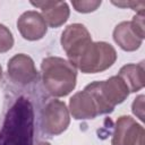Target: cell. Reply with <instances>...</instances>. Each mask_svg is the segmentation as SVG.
I'll list each match as a JSON object with an SVG mask.
<instances>
[{
  "label": "cell",
  "mask_w": 145,
  "mask_h": 145,
  "mask_svg": "<svg viewBox=\"0 0 145 145\" xmlns=\"http://www.w3.org/2000/svg\"><path fill=\"white\" fill-rule=\"evenodd\" d=\"M17 28L23 39L27 41L41 40L48 32V25L42 15L35 10L23 12L17 20Z\"/></svg>",
  "instance_id": "9c48e42d"
},
{
  "label": "cell",
  "mask_w": 145,
  "mask_h": 145,
  "mask_svg": "<svg viewBox=\"0 0 145 145\" xmlns=\"http://www.w3.org/2000/svg\"><path fill=\"white\" fill-rule=\"evenodd\" d=\"M118 76L126 83L130 93L140 91L145 85V69L144 62L127 63L122 66L118 72Z\"/></svg>",
  "instance_id": "4fadbf2b"
},
{
  "label": "cell",
  "mask_w": 145,
  "mask_h": 145,
  "mask_svg": "<svg viewBox=\"0 0 145 145\" xmlns=\"http://www.w3.org/2000/svg\"><path fill=\"white\" fill-rule=\"evenodd\" d=\"M93 97L99 116L108 114L114 110V106L121 104L130 94L126 83L117 75L105 80H95L85 86Z\"/></svg>",
  "instance_id": "277c9868"
},
{
  "label": "cell",
  "mask_w": 145,
  "mask_h": 145,
  "mask_svg": "<svg viewBox=\"0 0 145 145\" xmlns=\"http://www.w3.org/2000/svg\"><path fill=\"white\" fill-rule=\"evenodd\" d=\"M112 37L116 44H118L120 49L127 52L138 50L143 43V39H140L138 34L133 29L130 22L119 23L113 29Z\"/></svg>",
  "instance_id": "7c38bea8"
},
{
  "label": "cell",
  "mask_w": 145,
  "mask_h": 145,
  "mask_svg": "<svg viewBox=\"0 0 145 145\" xmlns=\"http://www.w3.org/2000/svg\"><path fill=\"white\" fill-rule=\"evenodd\" d=\"M1 78H2V67L0 65V80H1Z\"/></svg>",
  "instance_id": "ffe728a7"
},
{
  "label": "cell",
  "mask_w": 145,
  "mask_h": 145,
  "mask_svg": "<svg viewBox=\"0 0 145 145\" xmlns=\"http://www.w3.org/2000/svg\"><path fill=\"white\" fill-rule=\"evenodd\" d=\"M36 145H51L49 142H40V143H37Z\"/></svg>",
  "instance_id": "d6986e66"
},
{
  "label": "cell",
  "mask_w": 145,
  "mask_h": 145,
  "mask_svg": "<svg viewBox=\"0 0 145 145\" xmlns=\"http://www.w3.org/2000/svg\"><path fill=\"white\" fill-rule=\"evenodd\" d=\"M101 3H102L101 0H78V1L74 0L71 1L74 9L77 12H82V14H88V12L95 11L101 6Z\"/></svg>",
  "instance_id": "5bb4252c"
},
{
  "label": "cell",
  "mask_w": 145,
  "mask_h": 145,
  "mask_svg": "<svg viewBox=\"0 0 145 145\" xmlns=\"http://www.w3.org/2000/svg\"><path fill=\"white\" fill-rule=\"evenodd\" d=\"M14 45V36L10 29L3 25L0 24V53L8 52Z\"/></svg>",
  "instance_id": "9a60e30c"
},
{
  "label": "cell",
  "mask_w": 145,
  "mask_h": 145,
  "mask_svg": "<svg viewBox=\"0 0 145 145\" xmlns=\"http://www.w3.org/2000/svg\"><path fill=\"white\" fill-rule=\"evenodd\" d=\"M92 41L88 29L79 23L68 25L61 33L60 43L68 59L72 58L86 43Z\"/></svg>",
  "instance_id": "ba28073f"
},
{
  "label": "cell",
  "mask_w": 145,
  "mask_h": 145,
  "mask_svg": "<svg viewBox=\"0 0 145 145\" xmlns=\"http://www.w3.org/2000/svg\"><path fill=\"white\" fill-rule=\"evenodd\" d=\"M69 123L70 114L65 102L52 99L45 103L41 112V127L44 134L58 136L68 128Z\"/></svg>",
  "instance_id": "5b68a950"
},
{
  "label": "cell",
  "mask_w": 145,
  "mask_h": 145,
  "mask_svg": "<svg viewBox=\"0 0 145 145\" xmlns=\"http://www.w3.org/2000/svg\"><path fill=\"white\" fill-rule=\"evenodd\" d=\"M116 60L117 51L110 43L92 40L68 61L83 74H96L109 69Z\"/></svg>",
  "instance_id": "3957f363"
},
{
  "label": "cell",
  "mask_w": 145,
  "mask_h": 145,
  "mask_svg": "<svg viewBox=\"0 0 145 145\" xmlns=\"http://www.w3.org/2000/svg\"><path fill=\"white\" fill-rule=\"evenodd\" d=\"M112 5L118 6V7H121V8L129 7L133 10L137 11V14L144 12V9H145V2L144 1H118V2L112 1Z\"/></svg>",
  "instance_id": "ac0fdd59"
},
{
  "label": "cell",
  "mask_w": 145,
  "mask_h": 145,
  "mask_svg": "<svg viewBox=\"0 0 145 145\" xmlns=\"http://www.w3.org/2000/svg\"><path fill=\"white\" fill-rule=\"evenodd\" d=\"M31 5L41 9L44 22L52 28L62 26L70 15L69 6L65 1H31Z\"/></svg>",
  "instance_id": "30bf717a"
},
{
  "label": "cell",
  "mask_w": 145,
  "mask_h": 145,
  "mask_svg": "<svg viewBox=\"0 0 145 145\" xmlns=\"http://www.w3.org/2000/svg\"><path fill=\"white\" fill-rule=\"evenodd\" d=\"M144 17H145V14L144 12H139V14H136L133 19L130 20V24H131V27L138 34V36L140 39L144 40L145 37V24H144Z\"/></svg>",
  "instance_id": "2e32d148"
},
{
  "label": "cell",
  "mask_w": 145,
  "mask_h": 145,
  "mask_svg": "<svg viewBox=\"0 0 145 145\" xmlns=\"http://www.w3.org/2000/svg\"><path fill=\"white\" fill-rule=\"evenodd\" d=\"M68 110L76 120H88L99 116L96 104L86 89L79 91L70 97Z\"/></svg>",
  "instance_id": "8fae6325"
},
{
  "label": "cell",
  "mask_w": 145,
  "mask_h": 145,
  "mask_svg": "<svg viewBox=\"0 0 145 145\" xmlns=\"http://www.w3.org/2000/svg\"><path fill=\"white\" fill-rule=\"evenodd\" d=\"M7 72L10 80L17 85L26 86L37 78V70L33 59L25 54L18 53L11 57L7 63Z\"/></svg>",
  "instance_id": "52a82bcc"
},
{
  "label": "cell",
  "mask_w": 145,
  "mask_h": 145,
  "mask_svg": "<svg viewBox=\"0 0 145 145\" xmlns=\"http://www.w3.org/2000/svg\"><path fill=\"white\" fill-rule=\"evenodd\" d=\"M34 109L31 101L19 96L8 109L0 127V145H33Z\"/></svg>",
  "instance_id": "6da1fadb"
},
{
  "label": "cell",
  "mask_w": 145,
  "mask_h": 145,
  "mask_svg": "<svg viewBox=\"0 0 145 145\" xmlns=\"http://www.w3.org/2000/svg\"><path fill=\"white\" fill-rule=\"evenodd\" d=\"M111 145H145V130L130 116H120L114 123Z\"/></svg>",
  "instance_id": "8992f818"
},
{
  "label": "cell",
  "mask_w": 145,
  "mask_h": 145,
  "mask_svg": "<svg viewBox=\"0 0 145 145\" xmlns=\"http://www.w3.org/2000/svg\"><path fill=\"white\" fill-rule=\"evenodd\" d=\"M42 84L54 97H63L74 91L77 83V69L66 59L46 57L41 62Z\"/></svg>",
  "instance_id": "7a4b0ae2"
},
{
  "label": "cell",
  "mask_w": 145,
  "mask_h": 145,
  "mask_svg": "<svg viewBox=\"0 0 145 145\" xmlns=\"http://www.w3.org/2000/svg\"><path fill=\"white\" fill-rule=\"evenodd\" d=\"M144 99H145V96L143 94H140V95H138L134 100V102L131 104V111H133V113L140 121H144Z\"/></svg>",
  "instance_id": "e0dca14e"
}]
</instances>
